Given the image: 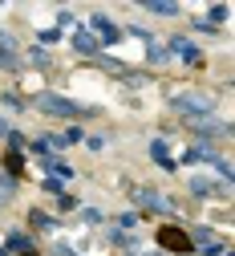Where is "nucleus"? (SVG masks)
Returning <instances> with one entry per match:
<instances>
[{
    "mask_svg": "<svg viewBox=\"0 0 235 256\" xmlns=\"http://www.w3.org/2000/svg\"><path fill=\"white\" fill-rule=\"evenodd\" d=\"M12 252H28V236H20V232L8 236V256H12Z\"/></svg>",
    "mask_w": 235,
    "mask_h": 256,
    "instance_id": "nucleus-15",
    "label": "nucleus"
},
{
    "mask_svg": "<svg viewBox=\"0 0 235 256\" xmlns=\"http://www.w3.org/2000/svg\"><path fill=\"white\" fill-rule=\"evenodd\" d=\"M0 70H20V61H16V53H8V49H0Z\"/></svg>",
    "mask_w": 235,
    "mask_h": 256,
    "instance_id": "nucleus-17",
    "label": "nucleus"
},
{
    "mask_svg": "<svg viewBox=\"0 0 235 256\" xmlns=\"http://www.w3.org/2000/svg\"><path fill=\"white\" fill-rule=\"evenodd\" d=\"M0 256H8V248H0Z\"/></svg>",
    "mask_w": 235,
    "mask_h": 256,
    "instance_id": "nucleus-24",
    "label": "nucleus"
},
{
    "mask_svg": "<svg viewBox=\"0 0 235 256\" xmlns=\"http://www.w3.org/2000/svg\"><path fill=\"white\" fill-rule=\"evenodd\" d=\"M93 33H97V41H106V45L122 41V28H118L110 16H93Z\"/></svg>",
    "mask_w": 235,
    "mask_h": 256,
    "instance_id": "nucleus-4",
    "label": "nucleus"
},
{
    "mask_svg": "<svg viewBox=\"0 0 235 256\" xmlns=\"http://www.w3.org/2000/svg\"><path fill=\"white\" fill-rule=\"evenodd\" d=\"M61 33H57V28H41V45H53Z\"/></svg>",
    "mask_w": 235,
    "mask_h": 256,
    "instance_id": "nucleus-22",
    "label": "nucleus"
},
{
    "mask_svg": "<svg viewBox=\"0 0 235 256\" xmlns=\"http://www.w3.org/2000/svg\"><path fill=\"white\" fill-rule=\"evenodd\" d=\"M171 106H175L179 114H191V118H203V114H211L215 98H211V94H199V90H183V94H171Z\"/></svg>",
    "mask_w": 235,
    "mask_h": 256,
    "instance_id": "nucleus-1",
    "label": "nucleus"
},
{
    "mask_svg": "<svg viewBox=\"0 0 235 256\" xmlns=\"http://www.w3.org/2000/svg\"><path fill=\"white\" fill-rule=\"evenodd\" d=\"M37 106H41L45 114H53V118H77V114H85L73 98H61V94H41Z\"/></svg>",
    "mask_w": 235,
    "mask_h": 256,
    "instance_id": "nucleus-2",
    "label": "nucleus"
},
{
    "mask_svg": "<svg viewBox=\"0 0 235 256\" xmlns=\"http://www.w3.org/2000/svg\"><path fill=\"white\" fill-rule=\"evenodd\" d=\"M223 20H227V4H215V8H211V20H207V24L215 28V24H223Z\"/></svg>",
    "mask_w": 235,
    "mask_h": 256,
    "instance_id": "nucleus-20",
    "label": "nucleus"
},
{
    "mask_svg": "<svg viewBox=\"0 0 235 256\" xmlns=\"http://www.w3.org/2000/svg\"><path fill=\"white\" fill-rule=\"evenodd\" d=\"M41 191H49V196H65V183H61L57 175H45V179H41Z\"/></svg>",
    "mask_w": 235,
    "mask_h": 256,
    "instance_id": "nucleus-12",
    "label": "nucleus"
},
{
    "mask_svg": "<svg viewBox=\"0 0 235 256\" xmlns=\"http://www.w3.org/2000/svg\"><path fill=\"white\" fill-rule=\"evenodd\" d=\"M158 240H162V248H179V252L191 248V236H187V232H175V228H162Z\"/></svg>",
    "mask_w": 235,
    "mask_h": 256,
    "instance_id": "nucleus-7",
    "label": "nucleus"
},
{
    "mask_svg": "<svg viewBox=\"0 0 235 256\" xmlns=\"http://www.w3.org/2000/svg\"><path fill=\"white\" fill-rule=\"evenodd\" d=\"M12 196H16V179H12L8 171H0V208L12 204Z\"/></svg>",
    "mask_w": 235,
    "mask_h": 256,
    "instance_id": "nucleus-10",
    "label": "nucleus"
},
{
    "mask_svg": "<svg viewBox=\"0 0 235 256\" xmlns=\"http://www.w3.org/2000/svg\"><path fill=\"white\" fill-rule=\"evenodd\" d=\"M73 53H85V57H97V37L89 28H77L73 33Z\"/></svg>",
    "mask_w": 235,
    "mask_h": 256,
    "instance_id": "nucleus-6",
    "label": "nucleus"
},
{
    "mask_svg": "<svg viewBox=\"0 0 235 256\" xmlns=\"http://www.w3.org/2000/svg\"><path fill=\"white\" fill-rule=\"evenodd\" d=\"M134 204H138L142 212H171V200H162L154 187H138L134 191Z\"/></svg>",
    "mask_w": 235,
    "mask_h": 256,
    "instance_id": "nucleus-3",
    "label": "nucleus"
},
{
    "mask_svg": "<svg viewBox=\"0 0 235 256\" xmlns=\"http://www.w3.org/2000/svg\"><path fill=\"white\" fill-rule=\"evenodd\" d=\"M49 61H53V57H49L45 49H32V53H28V66H37V70H49Z\"/></svg>",
    "mask_w": 235,
    "mask_h": 256,
    "instance_id": "nucleus-14",
    "label": "nucleus"
},
{
    "mask_svg": "<svg viewBox=\"0 0 235 256\" xmlns=\"http://www.w3.org/2000/svg\"><path fill=\"white\" fill-rule=\"evenodd\" d=\"M28 224H32L37 232H53V228H57V220L45 216V212H28Z\"/></svg>",
    "mask_w": 235,
    "mask_h": 256,
    "instance_id": "nucleus-11",
    "label": "nucleus"
},
{
    "mask_svg": "<svg viewBox=\"0 0 235 256\" xmlns=\"http://www.w3.org/2000/svg\"><path fill=\"white\" fill-rule=\"evenodd\" d=\"M211 163H215V171L223 175V183H231V158H223V154H211Z\"/></svg>",
    "mask_w": 235,
    "mask_h": 256,
    "instance_id": "nucleus-13",
    "label": "nucleus"
},
{
    "mask_svg": "<svg viewBox=\"0 0 235 256\" xmlns=\"http://www.w3.org/2000/svg\"><path fill=\"white\" fill-rule=\"evenodd\" d=\"M130 228H138V216H134V212L118 216V232H130Z\"/></svg>",
    "mask_w": 235,
    "mask_h": 256,
    "instance_id": "nucleus-18",
    "label": "nucleus"
},
{
    "mask_svg": "<svg viewBox=\"0 0 235 256\" xmlns=\"http://www.w3.org/2000/svg\"><path fill=\"white\" fill-rule=\"evenodd\" d=\"M150 12H158V16H179V4H146Z\"/></svg>",
    "mask_w": 235,
    "mask_h": 256,
    "instance_id": "nucleus-19",
    "label": "nucleus"
},
{
    "mask_svg": "<svg viewBox=\"0 0 235 256\" xmlns=\"http://www.w3.org/2000/svg\"><path fill=\"white\" fill-rule=\"evenodd\" d=\"M150 158H154L162 171H175V158H171V150H166V142H162V138H154V142H150Z\"/></svg>",
    "mask_w": 235,
    "mask_h": 256,
    "instance_id": "nucleus-8",
    "label": "nucleus"
},
{
    "mask_svg": "<svg viewBox=\"0 0 235 256\" xmlns=\"http://www.w3.org/2000/svg\"><path fill=\"white\" fill-rule=\"evenodd\" d=\"M191 191L199 200H207V196H227V183H211V179H203V175H195L191 179Z\"/></svg>",
    "mask_w": 235,
    "mask_h": 256,
    "instance_id": "nucleus-5",
    "label": "nucleus"
},
{
    "mask_svg": "<svg viewBox=\"0 0 235 256\" xmlns=\"http://www.w3.org/2000/svg\"><path fill=\"white\" fill-rule=\"evenodd\" d=\"M179 57H183V61H187V66H203V53H199V49H195V45H187V49H183V53H179Z\"/></svg>",
    "mask_w": 235,
    "mask_h": 256,
    "instance_id": "nucleus-16",
    "label": "nucleus"
},
{
    "mask_svg": "<svg viewBox=\"0 0 235 256\" xmlns=\"http://www.w3.org/2000/svg\"><path fill=\"white\" fill-rule=\"evenodd\" d=\"M166 57H171V53H166L162 45H150V61H154V66H162V61H166Z\"/></svg>",
    "mask_w": 235,
    "mask_h": 256,
    "instance_id": "nucleus-21",
    "label": "nucleus"
},
{
    "mask_svg": "<svg viewBox=\"0 0 235 256\" xmlns=\"http://www.w3.org/2000/svg\"><path fill=\"white\" fill-rule=\"evenodd\" d=\"M57 256H73V252H69V248H65V244H61V248H57Z\"/></svg>",
    "mask_w": 235,
    "mask_h": 256,
    "instance_id": "nucleus-23",
    "label": "nucleus"
},
{
    "mask_svg": "<svg viewBox=\"0 0 235 256\" xmlns=\"http://www.w3.org/2000/svg\"><path fill=\"white\" fill-rule=\"evenodd\" d=\"M41 163H45V171H53V175H57L61 183H65V179H73V167L65 163V158H57V154H45Z\"/></svg>",
    "mask_w": 235,
    "mask_h": 256,
    "instance_id": "nucleus-9",
    "label": "nucleus"
}]
</instances>
